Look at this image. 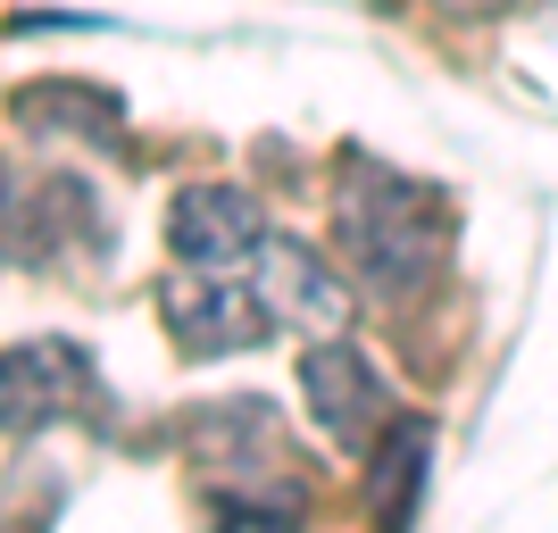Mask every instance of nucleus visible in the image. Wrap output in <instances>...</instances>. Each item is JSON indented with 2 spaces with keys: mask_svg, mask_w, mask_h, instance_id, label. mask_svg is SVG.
Returning <instances> with one entry per match:
<instances>
[{
  "mask_svg": "<svg viewBox=\"0 0 558 533\" xmlns=\"http://www.w3.org/2000/svg\"><path fill=\"white\" fill-rule=\"evenodd\" d=\"M301 392H308V417L326 425L333 441H367V425L384 417V375L367 367V350L350 342H317L301 359Z\"/></svg>",
  "mask_w": 558,
  "mask_h": 533,
  "instance_id": "nucleus-6",
  "label": "nucleus"
},
{
  "mask_svg": "<svg viewBox=\"0 0 558 533\" xmlns=\"http://www.w3.org/2000/svg\"><path fill=\"white\" fill-rule=\"evenodd\" d=\"M333 217H342L350 267H359L367 292H384V301H409L417 283H434V267H442V251H450L442 192L409 184L392 167H367V159L342 167V209Z\"/></svg>",
  "mask_w": 558,
  "mask_h": 533,
  "instance_id": "nucleus-1",
  "label": "nucleus"
},
{
  "mask_svg": "<svg viewBox=\"0 0 558 533\" xmlns=\"http://www.w3.org/2000/svg\"><path fill=\"white\" fill-rule=\"evenodd\" d=\"M450 9H492V0H450Z\"/></svg>",
  "mask_w": 558,
  "mask_h": 533,
  "instance_id": "nucleus-10",
  "label": "nucleus"
},
{
  "mask_svg": "<svg viewBox=\"0 0 558 533\" xmlns=\"http://www.w3.org/2000/svg\"><path fill=\"white\" fill-rule=\"evenodd\" d=\"M251 292H258V308H267V325H283V334H342L350 325V283L333 276L317 251H301V242H258V258H251Z\"/></svg>",
  "mask_w": 558,
  "mask_h": 533,
  "instance_id": "nucleus-3",
  "label": "nucleus"
},
{
  "mask_svg": "<svg viewBox=\"0 0 558 533\" xmlns=\"http://www.w3.org/2000/svg\"><path fill=\"white\" fill-rule=\"evenodd\" d=\"M100 400L93 359L59 334H34V342L0 350V434H43L59 417H84Z\"/></svg>",
  "mask_w": 558,
  "mask_h": 533,
  "instance_id": "nucleus-2",
  "label": "nucleus"
},
{
  "mask_svg": "<svg viewBox=\"0 0 558 533\" xmlns=\"http://www.w3.org/2000/svg\"><path fill=\"white\" fill-rule=\"evenodd\" d=\"M167 242H175V258L184 267H201V276H233V267H251L258 242H267V226H258V201L233 184H192L175 209H167Z\"/></svg>",
  "mask_w": 558,
  "mask_h": 533,
  "instance_id": "nucleus-5",
  "label": "nucleus"
},
{
  "mask_svg": "<svg viewBox=\"0 0 558 533\" xmlns=\"http://www.w3.org/2000/svg\"><path fill=\"white\" fill-rule=\"evenodd\" d=\"M159 317H167V334H175L192 359H226V350H251V342H267V334H276L251 283H233V276H201V267L167 276Z\"/></svg>",
  "mask_w": 558,
  "mask_h": 533,
  "instance_id": "nucleus-4",
  "label": "nucleus"
},
{
  "mask_svg": "<svg viewBox=\"0 0 558 533\" xmlns=\"http://www.w3.org/2000/svg\"><path fill=\"white\" fill-rule=\"evenodd\" d=\"M425 475H434V434H425L417 417H400L392 434L375 441V459H367V509H375V525H384V533L417 525Z\"/></svg>",
  "mask_w": 558,
  "mask_h": 533,
  "instance_id": "nucleus-7",
  "label": "nucleus"
},
{
  "mask_svg": "<svg viewBox=\"0 0 558 533\" xmlns=\"http://www.w3.org/2000/svg\"><path fill=\"white\" fill-rule=\"evenodd\" d=\"M17 226H25V201H17V175L0 167V251L17 242Z\"/></svg>",
  "mask_w": 558,
  "mask_h": 533,
  "instance_id": "nucleus-9",
  "label": "nucleus"
},
{
  "mask_svg": "<svg viewBox=\"0 0 558 533\" xmlns=\"http://www.w3.org/2000/svg\"><path fill=\"white\" fill-rule=\"evenodd\" d=\"M17 125L25 134H59V142H117V125H125V109H117V93H100V84H75V75H50V84H25L17 100Z\"/></svg>",
  "mask_w": 558,
  "mask_h": 533,
  "instance_id": "nucleus-8",
  "label": "nucleus"
}]
</instances>
